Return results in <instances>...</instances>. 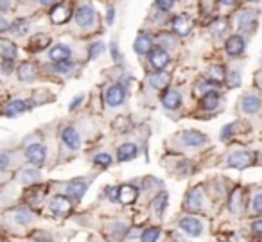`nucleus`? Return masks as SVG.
I'll return each instance as SVG.
<instances>
[{"label": "nucleus", "instance_id": "f257e3e1", "mask_svg": "<svg viewBox=\"0 0 262 242\" xmlns=\"http://www.w3.org/2000/svg\"><path fill=\"white\" fill-rule=\"evenodd\" d=\"M74 20L81 29H92L97 22V11L92 4H83L74 11Z\"/></svg>", "mask_w": 262, "mask_h": 242}, {"label": "nucleus", "instance_id": "f03ea898", "mask_svg": "<svg viewBox=\"0 0 262 242\" xmlns=\"http://www.w3.org/2000/svg\"><path fill=\"white\" fill-rule=\"evenodd\" d=\"M258 26V13L255 9H243L237 16V27H239L241 33H253Z\"/></svg>", "mask_w": 262, "mask_h": 242}, {"label": "nucleus", "instance_id": "7ed1b4c3", "mask_svg": "<svg viewBox=\"0 0 262 242\" xmlns=\"http://www.w3.org/2000/svg\"><path fill=\"white\" fill-rule=\"evenodd\" d=\"M126 97H127V92L122 83L110 84L108 90L104 92V102L110 106V108H117V106L124 104Z\"/></svg>", "mask_w": 262, "mask_h": 242}, {"label": "nucleus", "instance_id": "20e7f679", "mask_svg": "<svg viewBox=\"0 0 262 242\" xmlns=\"http://www.w3.org/2000/svg\"><path fill=\"white\" fill-rule=\"evenodd\" d=\"M180 142L189 149H200L208 144V137L198 129H187L180 135Z\"/></svg>", "mask_w": 262, "mask_h": 242}, {"label": "nucleus", "instance_id": "39448f33", "mask_svg": "<svg viewBox=\"0 0 262 242\" xmlns=\"http://www.w3.org/2000/svg\"><path fill=\"white\" fill-rule=\"evenodd\" d=\"M253 163V152L244 151V149H239V151H233L228 155L226 158V165L232 167V169H248V167Z\"/></svg>", "mask_w": 262, "mask_h": 242}, {"label": "nucleus", "instance_id": "423d86ee", "mask_svg": "<svg viewBox=\"0 0 262 242\" xmlns=\"http://www.w3.org/2000/svg\"><path fill=\"white\" fill-rule=\"evenodd\" d=\"M147 61H149V65L153 67L157 72H160V70L167 69V65L171 63V56H169L167 49L153 47L149 51V54H147Z\"/></svg>", "mask_w": 262, "mask_h": 242}, {"label": "nucleus", "instance_id": "0eeeda50", "mask_svg": "<svg viewBox=\"0 0 262 242\" xmlns=\"http://www.w3.org/2000/svg\"><path fill=\"white\" fill-rule=\"evenodd\" d=\"M26 160L33 167H41L45 165V160H47V147H45L41 142H34L29 147L26 149Z\"/></svg>", "mask_w": 262, "mask_h": 242}, {"label": "nucleus", "instance_id": "6e6552de", "mask_svg": "<svg viewBox=\"0 0 262 242\" xmlns=\"http://www.w3.org/2000/svg\"><path fill=\"white\" fill-rule=\"evenodd\" d=\"M31 106L26 99H11V101L6 102V106L2 108V115L13 119V117H20L26 112H29Z\"/></svg>", "mask_w": 262, "mask_h": 242}, {"label": "nucleus", "instance_id": "1a4fd4ad", "mask_svg": "<svg viewBox=\"0 0 262 242\" xmlns=\"http://www.w3.org/2000/svg\"><path fill=\"white\" fill-rule=\"evenodd\" d=\"M49 210L52 212V215L65 217V215H69L70 210H72V203H70V199L67 197V195H56V197H52L51 203H49Z\"/></svg>", "mask_w": 262, "mask_h": 242}, {"label": "nucleus", "instance_id": "9d476101", "mask_svg": "<svg viewBox=\"0 0 262 242\" xmlns=\"http://www.w3.org/2000/svg\"><path fill=\"white\" fill-rule=\"evenodd\" d=\"M192 26H194L192 20L187 15H176L171 22V27H172V31H174V34H178V36H182V38L189 36V34L192 33Z\"/></svg>", "mask_w": 262, "mask_h": 242}, {"label": "nucleus", "instance_id": "9b49d317", "mask_svg": "<svg viewBox=\"0 0 262 242\" xmlns=\"http://www.w3.org/2000/svg\"><path fill=\"white\" fill-rule=\"evenodd\" d=\"M61 144L65 145L67 149H70V151H77V149L81 147V137L79 133H77L76 127L72 126H67L61 129Z\"/></svg>", "mask_w": 262, "mask_h": 242}, {"label": "nucleus", "instance_id": "f8f14e48", "mask_svg": "<svg viewBox=\"0 0 262 242\" xmlns=\"http://www.w3.org/2000/svg\"><path fill=\"white\" fill-rule=\"evenodd\" d=\"M162 106L169 112H174L182 106V94L174 88H165L164 94H162Z\"/></svg>", "mask_w": 262, "mask_h": 242}, {"label": "nucleus", "instance_id": "ddd939ff", "mask_svg": "<svg viewBox=\"0 0 262 242\" xmlns=\"http://www.w3.org/2000/svg\"><path fill=\"white\" fill-rule=\"evenodd\" d=\"M225 51H226V54H228V56L237 58V56H241L244 51H246V40H244L241 34H233V36H230L228 40H226Z\"/></svg>", "mask_w": 262, "mask_h": 242}, {"label": "nucleus", "instance_id": "4468645a", "mask_svg": "<svg viewBox=\"0 0 262 242\" xmlns=\"http://www.w3.org/2000/svg\"><path fill=\"white\" fill-rule=\"evenodd\" d=\"M51 22L56 24V26H61V24H67L70 20V16H72V9H70L69 4H61L59 2L58 6H54V8L51 9Z\"/></svg>", "mask_w": 262, "mask_h": 242}, {"label": "nucleus", "instance_id": "2eb2a0df", "mask_svg": "<svg viewBox=\"0 0 262 242\" xmlns=\"http://www.w3.org/2000/svg\"><path fill=\"white\" fill-rule=\"evenodd\" d=\"M49 59L51 63H63L72 59V49L65 43H58L49 51Z\"/></svg>", "mask_w": 262, "mask_h": 242}, {"label": "nucleus", "instance_id": "dca6fc26", "mask_svg": "<svg viewBox=\"0 0 262 242\" xmlns=\"http://www.w3.org/2000/svg\"><path fill=\"white\" fill-rule=\"evenodd\" d=\"M180 230H183L187 235H190V237H200V235L203 233V224H201V221L196 219V217H183V219L180 221Z\"/></svg>", "mask_w": 262, "mask_h": 242}, {"label": "nucleus", "instance_id": "f3484780", "mask_svg": "<svg viewBox=\"0 0 262 242\" xmlns=\"http://www.w3.org/2000/svg\"><path fill=\"white\" fill-rule=\"evenodd\" d=\"M153 36L146 33H139V36L135 38V43H133V51L140 56H147L149 51L153 49Z\"/></svg>", "mask_w": 262, "mask_h": 242}, {"label": "nucleus", "instance_id": "a211bd4d", "mask_svg": "<svg viewBox=\"0 0 262 242\" xmlns=\"http://www.w3.org/2000/svg\"><path fill=\"white\" fill-rule=\"evenodd\" d=\"M86 181L83 180H74L70 181L69 185H67V197L69 199H74V201H79V199H83V195L86 194Z\"/></svg>", "mask_w": 262, "mask_h": 242}, {"label": "nucleus", "instance_id": "6ab92c4d", "mask_svg": "<svg viewBox=\"0 0 262 242\" xmlns=\"http://www.w3.org/2000/svg\"><path fill=\"white\" fill-rule=\"evenodd\" d=\"M185 210H189V212H198V210L203 208V194H201L200 188H194V190H190L189 194H187L185 197Z\"/></svg>", "mask_w": 262, "mask_h": 242}, {"label": "nucleus", "instance_id": "aec40b11", "mask_svg": "<svg viewBox=\"0 0 262 242\" xmlns=\"http://www.w3.org/2000/svg\"><path fill=\"white\" fill-rule=\"evenodd\" d=\"M260 108H262V99L257 97V95H246L241 101V109L246 115H253V113L260 112Z\"/></svg>", "mask_w": 262, "mask_h": 242}, {"label": "nucleus", "instance_id": "412c9836", "mask_svg": "<svg viewBox=\"0 0 262 242\" xmlns=\"http://www.w3.org/2000/svg\"><path fill=\"white\" fill-rule=\"evenodd\" d=\"M0 58L2 61H13L18 58V49L11 40H0Z\"/></svg>", "mask_w": 262, "mask_h": 242}, {"label": "nucleus", "instance_id": "4be33fe9", "mask_svg": "<svg viewBox=\"0 0 262 242\" xmlns=\"http://www.w3.org/2000/svg\"><path fill=\"white\" fill-rule=\"evenodd\" d=\"M137 155H139V147L133 142H126L117 149V160L119 162H129V160L137 158Z\"/></svg>", "mask_w": 262, "mask_h": 242}, {"label": "nucleus", "instance_id": "5701e85b", "mask_svg": "<svg viewBox=\"0 0 262 242\" xmlns=\"http://www.w3.org/2000/svg\"><path fill=\"white\" fill-rule=\"evenodd\" d=\"M147 81H149L151 86L157 88V90H164V88H167L169 83H171V74L164 72V70H160V72H153V74H149Z\"/></svg>", "mask_w": 262, "mask_h": 242}, {"label": "nucleus", "instance_id": "b1692460", "mask_svg": "<svg viewBox=\"0 0 262 242\" xmlns=\"http://www.w3.org/2000/svg\"><path fill=\"white\" fill-rule=\"evenodd\" d=\"M13 219L18 226H29L31 223L34 221V213L29 206H18L13 213Z\"/></svg>", "mask_w": 262, "mask_h": 242}, {"label": "nucleus", "instance_id": "393cba45", "mask_svg": "<svg viewBox=\"0 0 262 242\" xmlns=\"http://www.w3.org/2000/svg\"><path fill=\"white\" fill-rule=\"evenodd\" d=\"M16 74H18V79L24 81V83H33V81L38 77L36 67H34V63H31V61L22 63V65L18 67V72Z\"/></svg>", "mask_w": 262, "mask_h": 242}, {"label": "nucleus", "instance_id": "a878e982", "mask_svg": "<svg viewBox=\"0 0 262 242\" xmlns=\"http://www.w3.org/2000/svg\"><path fill=\"white\" fill-rule=\"evenodd\" d=\"M29 27H31V24L27 18H16L15 22L9 26V33L16 38H24L27 33H29Z\"/></svg>", "mask_w": 262, "mask_h": 242}, {"label": "nucleus", "instance_id": "bb28decb", "mask_svg": "<svg viewBox=\"0 0 262 242\" xmlns=\"http://www.w3.org/2000/svg\"><path fill=\"white\" fill-rule=\"evenodd\" d=\"M219 101H221V97H219L217 90H210L205 95H201V106H203V109H207V112H212V109L217 108Z\"/></svg>", "mask_w": 262, "mask_h": 242}, {"label": "nucleus", "instance_id": "cd10ccee", "mask_svg": "<svg viewBox=\"0 0 262 242\" xmlns=\"http://www.w3.org/2000/svg\"><path fill=\"white\" fill-rule=\"evenodd\" d=\"M137 199V188L131 187V185H122L119 187V195H117V201L124 203V205H129Z\"/></svg>", "mask_w": 262, "mask_h": 242}, {"label": "nucleus", "instance_id": "c85d7f7f", "mask_svg": "<svg viewBox=\"0 0 262 242\" xmlns=\"http://www.w3.org/2000/svg\"><path fill=\"white\" fill-rule=\"evenodd\" d=\"M49 43H51V38H49L47 34H36V36L31 38L27 49H29L31 52H38V51H43L45 47H49Z\"/></svg>", "mask_w": 262, "mask_h": 242}, {"label": "nucleus", "instance_id": "c756f323", "mask_svg": "<svg viewBox=\"0 0 262 242\" xmlns=\"http://www.w3.org/2000/svg\"><path fill=\"white\" fill-rule=\"evenodd\" d=\"M165 208H167V194H165V192H162V194H158L157 197H155L153 210H155V213H157L158 217H162V215H164V212H165Z\"/></svg>", "mask_w": 262, "mask_h": 242}, {"label": "nucleus", "instance_id": "7c9ffc66", "mask_svg": "<svg viewBox=\"0 0 262 242\" xmlns=\"http://www.w3.org/2000/svg\"><path fill=\"white\" fill-rule=\"evenodd\" d=\"M74 61L70 59V61H63V63H52L51 70L56 74H59V76H67V74H70L74 70Z\"/></svg>", "mask_w": 262, "mask_h": 242}, {"label": "nucleus", "instance_id": "2f4dec72", "mask_svg": "<svg viewBox=\"0 0 262 242\" xmlns=\"http://www.w3.org/2000/svg\"><path fill=\"white\" fill-rule=\"evenodd\" d=\"M20 178H22L24 185H34L38 180H40V172H38L36 169H24L22 174H20Z\"/></svg>", "mask_w": 262, "mask_h": 242}, {"label": "nucleus", "instance_id": "473e14b6", "mask_svg": "<svg viewBox=\"0 0 262 242\" xmlns=\"http://www.w3.org/2000/svg\"><path fill=\"white\" fill-rule=\"evenodd\" d=\"M225 79H226L228 88H239L241 83H243V77H241L239 70H230V72H226Z\"/></svg>", "mask_w": 262, "mask_h": 242}, {"label": "nucleus", "instance_id": "72a5a7b5", "mask_svg": "<svg viewBox=\"0 0 262 242\" xmlns=\"http://www.w3.org/2000/svg\"><path fill=\"white\" fill-rule=\"evenodd\" d=\"M225 76H226L225 67H221V65H212V67H208V79H212V81H215V83H219V81L225 79Z\"/></svg>", "mask_w": 262, "mask_h": 242}, {"label": "nucleus", "instance_id": "f704fd0d", "mask_svg": "<svg viewBox=\"0 0 262 242\" xmlns=\"http://www.w3.org/2000/svg\"><path fill=\"white\" fill-rule=\"evenodd\" d=\"M106 52V45L102 41H94V43L88 47V58L90 59H97L99 56H102Z\"/></svg>", "mask_w": 262, "mask_h": 242}, {"label": "nucleus", "instance_id": "c9c22d12", "mask_svg": "<svg viewBox=\"0 0 262 242\" xmlns=\"http://www.w3.org/2000/svg\"><path fill=\"white\" fill-rule=\"evenodd\" d=\"M94 163L101 169H106V167L112 165V156L108 152H99V155L94 156Z\"/></svg>", "mask_w": 262, "mask_h": 242}, {"label": "nucleus", "instance_id": "e433bc0d", "mask_svg": "<svg viewBox=\"0 0 262 242\" xmlns=\"http://www.w3.org/2000/svg\"><path fill=\"white\" fill-rule=\"evenodd\" d=\"M155 4H157V9L160 13H169V11H172L174 9V6H176V0H155Z\"/></svg>", "mask_w": 262, "mask_h": 242}, {"label": "nucleus", "instance_id": "4c0bfd02", "mask_svg": "<svg viewBox=\"0 0 262 242\" xmlns=\"http://www.w3.org/2000/svg\"><path fill=\"white\" fill-rule=\"evenodd\" d=\"M225 31H226V20H215L214 24L210 26V33L214 34L215 38H219V36H223L225 34Z\"/></svg>", "mask_w": 262, "mask_h": 242}, {"label": "nucleus", "instance_id": "58836bf2", "mask_svg": "<svg viewBox=\"0 0 262 242\" xmlns=\"http://www.w3.org/2000/svg\"><path fill=\"white\" fill-rule=\"evenodd\" d=\"M160 238V230L158 228H147L142 233V242H157Z\"/></svg>", "mask_w": 262, "mask_h": 242}, {"label": "nucleus", "instance_id": "ea45409f", "mask_svg": "<svg viewBox=\"0 0 262 242\" xmlns=\"http://www.w3.org/2000/svg\"><path fill=\"white\" fill-rule=\"evenodd\" d=\"M241 195H243V190L241 188H237L235 192H233V195H232V201H230V210L232 212H241V208H239V205H241Z\"/></svg>", "mask_w": 262, "mask_h": 242}, {"label": "nucleus", "instance_id": "a19ab883", "mask_svg": "<svg viewBox=\"0 0 262 242\" xmlns=\"http://www.w3.org/2000/svg\"><path fill=\"white\" fill-rule=\"evenodd\" d=\"M157 41L160 43L158 47H164V45H172V43H174V36H171V34H167V33L158 34Z\"/></svg>", "mask_w": 262, "mask_h": 242}, {"label": "nucleus", "instance_id": "79ce46f5", "mask_svg": "<svg viewBox=\"0 0 262 242\" xmlns=\"http://www.w3.org/2000/svg\"><path fill=\"white\" fill-rule=\"evenodd\" d=\"M110 54H112V59L115 63L120 61V58H122V54L119 52V47H117V41H110Z\"/></svg>", "mask_w": 262, "mask_h": 242}, {"label": "nucleus", "instance_id": "37998d69", "mask_svg": "<svg viewBox=\"0 0 262 242\" xmlns=\"http://www.w3.org/2000/svg\"><path fill=\"white\" fill-rule=\"evenodd\" d=\"M9 163H11V156L9 152H0V170H8L9 169Z\"/></svg>", "mask_w": 262, "mask_h": 242}, {"label": "nucleus", "instance_id": "c03bdc74", "mask_svg": "<svg viewBox=\"0 0 262 242\" xmlns=\"http://www.w3.org/2000/svg\"><path fill=\"white\" fill-rule=\"evenodd\" d=\"M233 127H235V124H226V126L221 129L219 138H221V140H228V138L232 137V133H233Z\"/></svg>", "mask_w": 262, "mask_h": 242}, {"label": "nucleus", "instance_id": "a18cd8bd", "mask_svg": "<svg viewBox=\"0 0 262 242\" xmlns=\"http://www.w3.org/2000/svg\"><path fill=\"white\" fill-rule=\"evenodd\" d=\"M0 70H2L4 76H11V72L15 70V63L13 61H2L0 63Z\"/></svg>", "mask_w": 262, "mask_h": 242}, {"label": "nucleus", "instance_id": "49530a36", "mask_svg": "<svg viewBox=\"0 0 262 242\" xmlns=\"http://www.w3.org/2000/svg\"><path fill=\"white\" fill-rule=\"evenodd\" d=\"M251 206H253V210L257 213H262V192L260 194H257L253 197V203H251Z\"/></svg>", "mask_w": 262, "mask_h": 242}, {"label": "nucleus", "instance_id": "de8ad7c7", "mask_svg": "<svg viewBox=\"0 0 262 242\" xmlns=\"http://www.w3.org/2000/svg\"><path fill=\"white\" fill-rule=\"evenodd\" d=\"M83 99H84V95H83V94H79L77 97H74V99H72V102H70V106H69L70 112H76V109L81 106V102H83Z\"/></svg>", "mask_w": 262, "mask_h": 242}, {"label": "nucleus", "instance_id": "09e8293b", "mask_svg": "<svg viewBox=\"0 0 262 242\" xmlns=\"http://www.w3.org/2000/svg\"><path fill=\"white\" fill-rule=\"evenodd\" d=\"M113 22H115V8H113V6H108V9H106V24L112 26Z\"/></svg>", "mask_w": 262, "mask_h": 242}, {"label": "nucleus", "instance_id": "8fccbe9b", "mask_svg": "<svg viewBox=\"0 0 262 242\" xmlns=\"http://www.w3.org/2000/svg\"><path fill=\"white\" fill-rule=\"evenodd\" d=\"M15 6V0H0V11H9Z\"/></svg>", "mask_w": 262, "mask_h": 242}, {"label": "nucleus", "instance_id": "3c124183", "mask_svg": "<svg viewBox=\"0 0 262 242\" xmlns=\"http://www.w3.org/2000/svg\"><path fill=\"white\" fill-rule=\"evenodd\" d=\"M61 0H38V4L43 6V8H54V6H58Z\"/></svg>", "mask_w": 262, "mask_h": 242}, {"label": "nucleus", "instance_id": "603ef678", "mask_svg": "<svg viewBox=\"0 0 262 242\" xmlns=\"http://www.w3.org/2000/svg\"><path fill=\"white\" fill-rule=\"evenodd\" d=\"M251 230H253V233H257V235H260V237H262V219L255 221V223L251 224Z\"/></svg>", "mask_w": 262, "mask_h": 242}, {"label": "nucleus", "instance_id": "864d4df0", "mask_svg": "<svg viewBox=\"0 0 262 242\" xmlns=\"http://www.w3.org/2000/svg\"><path fill=\"white\" fill-rule=\"evenodd\" d=\"M219 6H225V8H235L239 4V0H217Z\"/></svg>", "mask_w": 262, "mask_h": 242}, {"label": "nucleus", "instance_id": "5fc2aeb1", "mask_svg": "<svg viewBox=\"0 0 262 242\" xmlns=\"http://www.w3.org/2000/svg\"><path fill=\"white\" fill-rule=\"evenodd\" d=\"M9 26H11V24H9L4 16H0V33H6V31H9Z\"/></svg>", "mask_w": 262, "mask_h": 242}, {"label": "nucleus", "instance_id": "6e6d98bb", "mask_svg": "<svg viewBox=\"0 0 262 242\" xmlns=\"http://www.w3.org/2000/svg\"><path fill=\"white\" fill-rule=\"evenodd\" d=\"M117 195H119V188L117 187L108 188V197L112 199V201H117Z\"/></svg>", "mask_w": 262, "mask_h": 242}, {"label": "nucleus", "instance_id": "4d7b16f0", "mask_svg": "<svg viewBox=\"0 0 262 242\" xmlns=\"http://www.w3.org/2000/svg\"><path fill=\"white\" fill-rule=\"evenodd\" d=\"M36 242H52V238L47 235H41V237H36Z\"/></svg>", "mask_w": 262, "mask_h": 242}, {"label": "nucleus", "instance_id": "13d9d810", "mask_svg": "<svg viewBox=\"0 0 262 242\" xmlns=\"http://www.w3.org/2000/svg\"><path fill=\"white\" fill-rule=\"evenodd\" d=\"M260 88H262V76H260Z\"/></svg>", "mask_w": 262, "mask_h": 242}]
</instances>
